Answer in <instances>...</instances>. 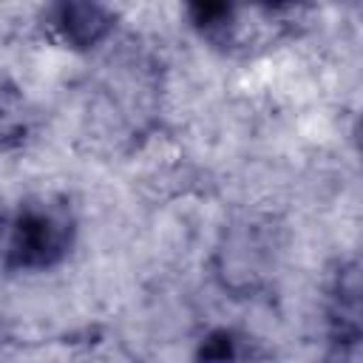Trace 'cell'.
Returning <instances> with one entry per match:
<instances>
[{
	"label": "cell",
	"instance_id": "cell-1",
	"mask_svg": "<svg viewBox=\"0 0 363 363\" xmlns=\"http://www.w3.org/2000/svg\"><path fill=\"white\" fill-rule=\"evenodd\" d=\"M74 244V218L68 207L51 201L20 204L9 224L6 261L17 269H48L60 264Z\"/></svg>",
	"mask_w": 363,
	"mask_h": 363
},
{
	"label": "cell",
	"instance_id": "cell-2",
	"mask_svg": "<svg viewBox=\"0 0 363 363\" xmlns=\"http://www.w3.org/2000/svg\"><path fill=\"white\" fill-rule=\"evenodd\" d=\"M48 20H51V28L57 31V37L71 48H94L113 28L111 9L102 3H88V0L57 3V6H51Z\"/></svg>",
	"mask_w": 363,
	"mask_h": 363
},
{
	"label": "cell",
	"instance_id": "cell-3",
	"mask_svg": "<svg viewBox=\"0 0 363 363\" xmlns=\"http://www.w3.org/2000/svg\"><path fill=\"white\" fill-rule=\"evenodd\" d=\"M332 323L346 337H363V275L340 281L332 306Z\"/></svg>",
	"mask_w": 363,
	"mask_h": 363
},
{
	"label": "cell",
	"instance_id": "cell-4",
	"mask_svg": "<svg viewBox=\"0 0 363 363\" xmlns=\"http://www.w3.org/2000/svg\"><path fill=\"white\" fill-rule=\"evenodd\" d=\"M187 14H190V23L193 28L213 40V43H233V34H235V6H227V3H193L187 6Z\"/></svg>",
	"mask_w": 363,
	"mask_h": 363
},
{
	"label": "cell",
	"instance_id": "cell-5",
	"mask_svg": "<svg viewBox=\"0 0 363 363\" xmlns=\"http://www.w3.org/2000/svg\"><path fill=\"white\" fill-rule=\"evenodd\" d=\"M196 363H244V349L235 332L230 329H213L201 337Z\"/></svg>",
	"mask_w": 363,
	"mask_h": 363
},
{
	"label": "cell",
	"instance_id": "cell-6",
	"mask_svg": "<svg viewBox=\"0 0 363 363\" xmlns=\"http://www.w3.org/2000/svg\"><path fill=\"white\" fill-rule=\"evenodd\" d=\"M357 145H360V153H363V116H360V125H357Z\"/></svg>",
	"mask_w": 363,
	"mask_h": 363
}]
</instances>
